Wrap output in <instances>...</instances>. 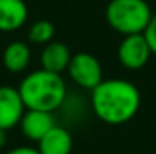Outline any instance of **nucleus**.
I'll list each match as a JSON object with an SVG mask.
<instances>
[{"mask_svg":"<svg viewBox=\"0 0 156 154\" xmlns=\"http://www.w3.org/2000/svg\"><path fill=\"white\" fill-rule=\"evenodd\" d=\"M37 144L40 154H72L73 138L68 129L55 124Z\"/></svg>","mask_w":156,"mask_h":154,"instance_id":"obj_9","label":"nucleus"},{"mask_svg":"<svg viewBox=\"0 0 156 154\" xmlns=\"http://www.w3.org/2000/svg\"><path fill=\"white\" fill-rule=\"evenodd\" d=\"M144 40L148 42V46L151 50V55H156V17L151 18L150 25L146 27V30L143 32Z\"/></svg>","mask_w":156,"mask_h":154,"instance_id":"obj_13","label":"nucleus"},{"mask_svg":"<svg viewBox=\"0 0 156 154\" xmlns=\"http://www.w3.org/2000/svg\"><path fill=\"white\" fill-rule=\"evenodd\" d=\"M5 154H40V152L37 148H32V146H18V148L7 151Z\"/></svg>","mask_w":156,"mask_h":154,"instance_id":"obj_14","label":"nucleus"},{"mask_svg":"<svg viewBox=\"0 0 156 154\" xmlns=\"http://www.w3.org/2000/svg\"><path fill=\"white\" fill-rule=\"evenodd\" d=\"M5 144H7V131L0 129V149H3Z\"/></svg>","mask_w":156,"mask_h":154,"instance_id":"obj_15","label":"nucleus"},{"mask_svg":"<svg viewBox=\"0 0 156 154\" xmlns=\"http://www.w3.org/2000/svg\"><path fill=\"white\" fill-rule=\"evenodd\" d=\"M70 60H72L70 48L62 42L47 43L42 50V55H40L42 68L51 73H58V75H62L63 71L68 70Z\"/></svg>","mask_w":156,"mask_h":154,"instance_id":"obj_10","label":"nucleus"},{"mask_svg":"<svg viewBox=\"0 0 156 154\" xmlns=\"http://www.w3.org/2000/svg\"><path fill=\"white\" fill-rule=\"evenodd\" d=\"M68 75L72 81L83 90H95L103 81V68L96 56L87 51L72 55V60L68 65Z\"/></svg>","mask_w":156,"mask_h":154,"instance_id":"obj_4","label":"nucleus"},{"mask_svg":"<svg viewBox=\"0 0 156 154\" xmlns=\"http://www.w3.org/2000/svg\"><path fill=\"white\" fill-rule=\"evenodd\" d=\"M25 104L18 93V88L0 86V129L10 131L18 126L22 116L25 113Z\"/></svg>","mask_w":156,"mask_h":154,"instance_id":"obj_6","label":"nucleus"},{"mask_svg":"<svg viewBox=\"0 0 156 154\" xmlns=\"http://www.w3.org/2000/svg\"><path fill=\"white\" fill-rule=\"evenodd\" d=\"M151 58V50L143 33L123 36L118 46V60L126 70H141Z\"/></svg>","mask_w":156,"mask_h":154,"instance_id":"obj_5","label":"nucleus"},{"mask_svg":"<svg viewBox=\"0 0 156 154\" xmlns=\"http://www.w3.org/2000/svg\"><path fill=\"white\" fill-rule=\"evenodd\" d=\"M32 60L30 46L25 42H12L5 46L2 55V61L7 71L10 73H22L27 70Z\"/></svg>","mask_w":156,"mask_h":154,"instance_id":"obj_11","label":"nucleus"},{"mask_svg":"<svg viewBox=\"0 0 156 154\" xmlns=\"http://www.w3.org/2000/svg\"><path fill=\"white\" fill-rule=\"evenodd\" d=\"M28 20L25 0H0V32H17Z\"/></svg>","mask_w":156,"mask_h":154,"instance_id":"obj_8","label":"nucleus"},{"mask_svg":"<svg viewBox=\"0 0 156 154\" xmlns=\"http://www.w3.org/2000/svg\"><path fill=\"white\" fill-rule=\"evenodd\" d=\"M55 126V118L51 113L38 111V109H25L18 128L22 134L33 142H38L51 128Z\"/></svg>","mask_w":156,"mask_h":154,"instance_id":"obj_7","label":"nucleus"},{"mask_svg":"<svg viewBox=\"0 0 156 154\" xmlns=\"http://www.w3.org/2000/svg\"><path fill=\"white\" fill-rule=\"evenodd\" d=\"M55 36V25L50 20H37L32 23L30 30H28V40L35 45H43L53 42Z\"/></svg>","mask_w":156,"mask_h":154,"instance_id":"obj_12","label":"nucleus"},{"mask_svg":"<svg viewBox=\"0 0 156 154\" xmlns=\"http://www.w3.org/2000/svg\"><path fill=\"white\" fill-rule=\"evenodd\" d=\"M18 93L27 109L53 113L66 100V83L62 75L40 68L22 80Z\"/></svg>","mask_w":156,"mask_h":154,"instance_id":"obj_2","label":"nucleus"},{"mask_svg":"<svg viewBox=\"0 0 156 154\" xmlns=\"http://www.w3.org/2000/svg\"><path fill=\"white\" fill-rule=\"evenodd\" d=\"M141 106L140 90L128 80H103L91 90V109L106 124H125L136 116Z\"/></svg>","mask_w":156,"mask_h":154,"instance_id":"obj_1","label":"nucleus"},{"mask_svg":"<svg viewBox=\"0 0 156 154\" xmlns=\"http://www.w3.org/2000/svg\"><path fill=\"white\" fill-rule=\"evenodd\" d=\"M105 17L111 30L128 36L143 33L153 18V12L146 0H110Z\"/></svg>","mask_w":156,"mask_h":154,"instance_id":"obj_3","label":"nucleus"}]
</instances>
